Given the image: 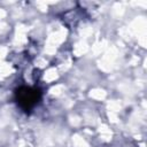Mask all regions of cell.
<instances>
[{"label":"cell","instance_id":"obj_1","mask_svg":"<svg viewBox=\"0 0 147 147\" xmlns=\"http://www.w3.org/2000/svg\"><path fill=\"white\" fill-rule=\"evenodd\" d=\"M15 98L20 107H22L24 110H29L34 107L40 100V91L37 88L23 86L16 91Z\"/></svg>","mask_w":147,"mask_h":147}]
</instances>
